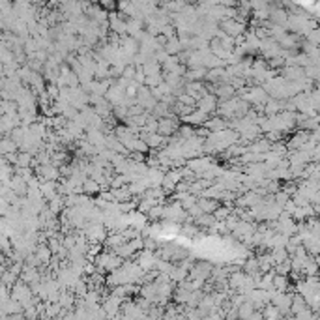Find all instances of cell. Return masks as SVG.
<instances>
[{
  "label": "cell",
  "mask_w": 320,
  "mask_h": 320,
  "mask_svg": "<svg viewBox=\"0 0 320 320\" xmlns=\"http://www.w3.org/2000/svg\"><path fill=\"white\" fill-rule=\"evenodd\" d=\"M158 131L165 137H170L172 133L178 131V122L174 120L172 116H165V118H160V126H158Z\"/></svg>",
  "instance_id": "cell-1"
},
{
  "label": "cell",
  "mask_w": 320,
  "mask_h": 320,
  "mask_svg": "<svg viewBox=\"0 0 320 320\" xmlns=\"http://www.w3.org/2000/svg\"><path fill=\"white\" fill-rule=\"evenodd\" d=\"M199 206H201L202 210H204V213H213V212L219 208L217 202L213 201H206V199H199Z\"/></svg>",
  "instance_id": "cell-3"
},
{
  "label": "cell",
  "mask_w": 320,
  "mask_h": 320,
  "mask_svg": "<svg viewBox=\"0 0 320 320\" xmlns=\"http://www.w3.org/2000/svg\"><path fill=\"white\" fill-rule=\"evenodd\" d=\"M32 161V154H19L17 156V165L19 167H28Z\"/></svg>",
  "instance_id": "cell-5"
},
{
  "label": "cell",
  "mask_w": 320,
  "mask_h": 320,
  "mask_svg": "<svg viewBox=\"0 0 320 320\" xmlns=\"http://www.w3.org/2000/svg\"><path fill=\"white\" fill-rule=\"evenodd\" d=\"M100 182L98 180H84V184H83V191L84 193H96V191H100Z\"/></svg>",
  "instance_id": "cell-4"
},
{
  "label": "cell",
  "mask_w": 320,
  "mask_h": 320,
  "mask_svg": "<svg viewBox=\"0 0 320 320\" xmlns=\"http://www.w3.org/2000/svg\"><path fill=\"white\" fill-rule=\"evenodd\" d=\"M197 105H199V109L204 110V112L208 114V112L217 109V98H215L213 94H204L201 100L197 101Z\"/></svg>",
  "instance_id": "cell-2"
}]
</instances>
